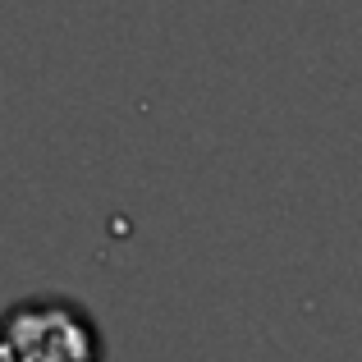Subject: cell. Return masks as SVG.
Instances as JSON below:
<instances>
[{
    "mask_svg": "<svg viewBox=\"0 0 362 362\" xmlns=\"http://www.w3.org/2000/svg\"><path fill=\"white\" fill-rule=\"evenodd\" d=\"M0 362H14V354H9V344L0 339Z\"/></svg>",
    "mask_w": 362,
    "mask_h": 362,
    "instance_id": "6da1fadb",
    "label": "cell"
}]
</instances>
